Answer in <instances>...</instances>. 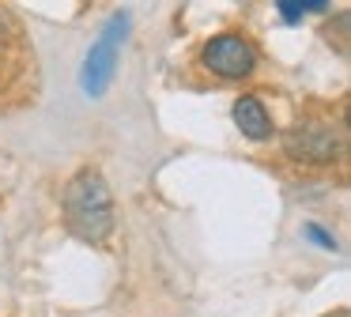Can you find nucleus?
<instances>
[{
	"instance_id": "423d86ee",
	"label": "nucleus",
	"mask_w": 351,
	"mask_h": 317,
	"mask_svg": "<svg viewBox=\"0 0 351 317\" xmlns=\"http://www.w3.org/2000/svg\"><path fill=\"white\" fill-rule=\"evenodd\" d=\"M306 234H310V238L317 242V246H325V249H336V242H332V238H328V234H325V226L310 223V226H306Z\"/></svg>"
},
{
	"instance_id": "7ed1b4c3",
	"label": "nucleus",
	"mask_w": 351,
	"mask_h": 317,
	"mask_svg": "<svg viewBox=\"0 0 351 317\" xmlns=\"http://www.w3.org/2000/svg\"><path fill=\"white\" fill-rule=\"evenodd\" d=\"M125 34H129V15L121 12V15H114V19L106 23V30L99 34V42L87 49V60H84V72H80V80H84V91H87L91 98H99L102 91L110 87V80H114Z\"/></svg>"
},
{
	"instance_id": "f03ea898",
	"label": "nucleus",
	"mask_w": 351,
	"mask_h": 317,
	"mask_svg": "<svg viewBox=\"0 0 351 317\" xmlns=\"http://www.w3.org/2000/svg\"><path fill=\"white\" fill-rule=\"evenodd\" d=\"M200 64L219 80H245L257 68V42L242 30H219L204 42Z\"/></svg>"
},
{
	"instance_id": "f257e3e1",
	"label": "nucleus",
	"mask_w": 351,
	"mask_h": 317,
	"mask_svg": "<svg viewBox=\"0 0 351 317\" xmlns=\"http://www.w3.org/2000/svg\"><path fill=\"white\" fill-rule=\"evenodd\" d=\"M64 219L91 246H102L114 234V193L95 166L76 170V178L64 185Z\"/></svg>"
},
{
	"instance_id": "20e7f679",
	"label": "nucleus",
	"mask_w": 351,
	"mask_h": 317,
	"mask_svg": "<svg viewBox=\"0 0 351 317\" xmlns=\"http://www.w3.org/2000/svg\"><path fill=\"white\" fill-rule=\"evenodd\" d=\"M283 151H287V158H295V163L328 166V163L340 158L343 136L336 132L332 125H325V121H302V125H295L283 136Z\"/></svg>"
},
{
	"instance_id": "0eeeda50",
	"label": "nucleus",
	"mask_w": 351,
	"mask_h": 317,
	"mask_svg": "<svg viewBox=\"0 0 351 317\" xmlns=\"http://www.w3.org/2000/svg\"><path fill=\"white\" fill-rule=\"evenodd\" d=\"M0 45H4V19H0Z\"/></svg>"
},
{
	"instance_id": "39448f33",
	"label": "nucleus",
	"mask_w": 351,
	"mask_h": 317,
	"mask_svg": "<svg viewBox=\"0 0 351 317\" xmlns=\"http://www.w3.org/2000/svg\"><path fill=\"white\" fill-rule=\"evenodd\" d=\"M234 125H238V132H242L245 140H253V143H265V140L276 136L272 113L265 110V102H261L257 95H242L234 102Z\"/></svg>"
}]
</instances>
